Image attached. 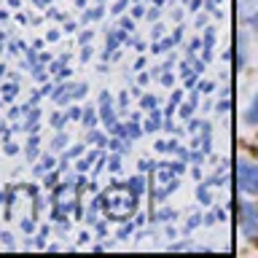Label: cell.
Listing matches in <instances>:
<instances>
[{
	"label": "cell",
	"mask_w": 258,
	"mask_h": 258,
	"mask_svg": "<svg viewBox=\"0 0 258 258\" xmlns=\"http://www.w3.org/2000/svg\"><path fill=\"white\" fill-rule=\"evenodd\" d=\"M237 185L245 194H258V167L250 161H237Z\"/></svg>",
	"instance_id": "1"
},
{
	"label": "cell",
	"mask_w": 258,
	"mask_h": 258,
	"mask_svg": "<svg viewBox=\"0 0 258 258\" xmlns=\"http://www.w3.org/2000/svg\"><path fill=\"white\" fill-rule=\"evenodd\" d=\"M247 121L250 124H258V94H255V100H253V105H250V110H247Z\"/></svg>",
	"instance_id": "2"
}]
</instances>
